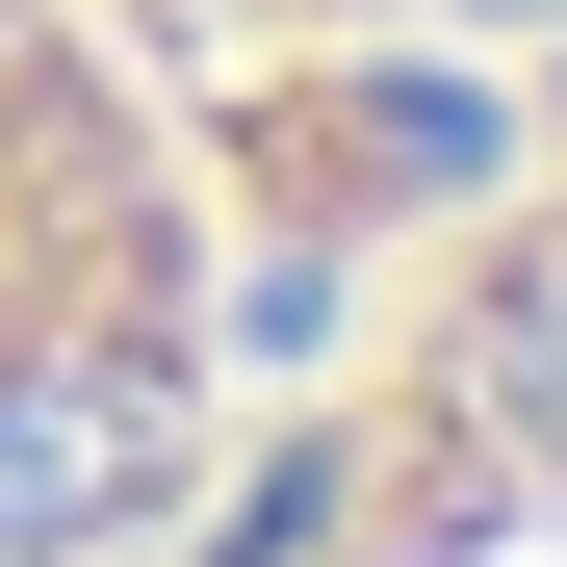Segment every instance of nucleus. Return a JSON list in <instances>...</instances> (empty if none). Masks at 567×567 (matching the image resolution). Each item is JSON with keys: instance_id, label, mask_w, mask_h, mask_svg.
<instances>
[{"instance_id": "nucleus-1", "label": "nucleus", "mask_w": 567, "mask_h": 567, "mask_svg": "<svg viewBox=\"0 0 567 567\" xmlns=\"http://www.w3.org/2000/svg\"><path fill=\"white\" fill-rule=\"evenodd\" d=\"M207 155L104 0H0V567H181L207 516Z\"/></svg>"}, {"instance_id": "nucleus-2", "label": "nucleus", "mask_w": 567, "mask_h": 567, "mask_svg": "<svg viewBox=\"0 0 567 567\" xmlns=\"http://www.w3.org/2000/svg\"><path fill=\"white\" fill-rule=\"evenodd\" d=\"M181 567H567V207L464 233L439 310H388L361 413L284 439L233 542L181 516Z\"/></svg>"}, {"instance_id": "nucleus-3", "label": "nucleus", "mask_w": 567, "mask_h": 567, "mask_svg": "<svg viewBox=\"0 0 567 567\" xmlns=\"http://www.w3.org/2000/svg\"><path fill=\"white\" fill-rule=\"evenodd\" d=\"M181 27H284V52H464V27H567V0H181Z\"/></svg>"}]
</instances>
